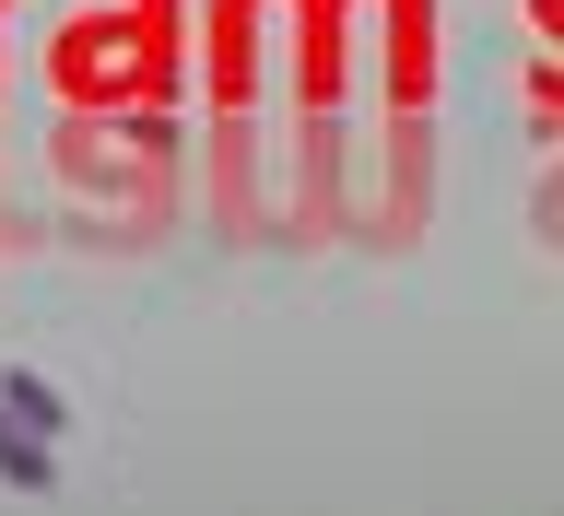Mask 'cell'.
I'll list each match as a JSON object with an SVG mask.
<instances>
[{
  "mask_svg": "<svg viewBox=\"0 0 564 516\" xmlns=\"http://www.w3.org/2000/svg\"><path fill=\"white\" fill-rule=\"evenodd\" d=\"M0 411L24 422L35 447H59V435H70V411H59V387H47V376H0Z\"/></svg>",
  "mask_w": 564,
  "mask_h": 516,
  "instance_id": "1",
  "label": "cell"
},
{
  "mask_svg": "<svg viewBox=\"0 0 564 516\" xmlns=\"http://www.w3.org/2000/svg\"><path fill=\"white\" fill-rule=\"evenodd\" d=\"M0 482H12V493H47V482H59V470H47V447H35L12 411H0Z\"/></svg>",
  "mask_w": 564,
  "mask_h": 516,
  "instance_id": "2",
  "label": "cell"
}]
</instances>
